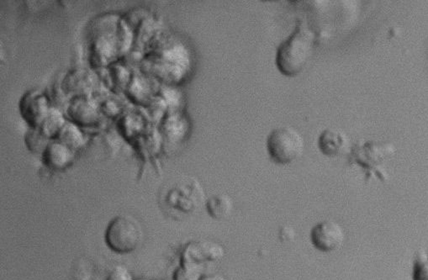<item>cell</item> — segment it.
<instances>
[{
    "instance_id": "6da1fadb",
    "label": "cell",
    "mask_w": 428,
    "mask_h": 280,
    "mask_svg": "<svg viewBox=\"0 0 428 280\" xmlns=\"http://www.w3.org/2000/svg\"><path fill=\"white\" fill-rule=\"evenodd\" d=\"M316 33L299 24L288 39L282 42L276 54V66L286 77H294L305 69L313 53Z\"/></svg>"
},
{
    "instance_id": "7a4b0ae2",
    "label": "cell",
    "mask_w": 428,
    "mask_h": 280,
    "mask_svg": "<svg viewBox=\"0 0 428 280\" xmlns=\"http://www.w3.org/2000/svg\"><path fill=\"white\" fill-rule=\"evenodd\" d=\"M395 148L389 143L375 141L359 142L350 152L351 164L358 165L365 173L366 180L377 178L381 182L387 180L384 166V163L391 158Z\"/></svg>"
},
{
    "instance_id": "3957f363",
    "label": "cell",
    "mask_w": 428,
    "mask_h": 280,
    "mask_svg": "<svg viewBox=\"0 0 428 280\" xmlns=\"http://www.w3.org/2000/svg\"><path fill=\"white\" fill-rule=\"evenodd\" d=\"M305 142L301 135L289 126L273 129L267 138V151L273 163L288 165L303 154Z\"/></svg>"
},
{
    "instance_id": "277c9868",
    "label": "cell",
    "mask_w": 428,
    "mask_h": 280,
    "mask_svg": "<svg viewBox=\"0 0 428 280\" xmlns=\"http://www.w3.org/2000/svg\"><path fill=\"white\" fill-rule=\"evenodd\" d=\"M143 232L140 223L129 215H119L111 220L105 232V241L112 251L129 253L138 248Z\"/></svg>"
},
{
    "instance_id": "5b68a950",
    "label": "cell",
    "mask_w": 428,
    "mask_h": 280,
    "mask_svg": "<svg viewBox=\"0 0 428 280\" xmlns=\"http://www.w3.org/2000/svg\"><path fill=\"white\" fill-rule=\"evenodd\" d=\"M311 241L316 249L324 253L337 251L345 240L344 229L332 220H323L313 227L311 231Z\"/></svg>"
},
{
    "instance_id": "8992f818",
    "label": "cell",
    "mask_w": 428,
    "mask_h": 280,
    "mask_svg": "<svg viewBox=\"0 0 428 280\" xmlns=\"http://www.w3.org/2000/svg\"><path fill=\"white\" fill-rule=\"evenodd\" d=\"M348 140L339 131L327 129L320 133L318 138V147L323 154L328 156H339L346 149Z\"/></svg>"
},
{
    "instance_id": "52a82bcc",
    "label": "cell",
    "mask_w": 428,
    "mask_h": 280,
    "mask_svg": "<svg viewBox=\"0 0 428 280\" xmlns=\"http://www.w3.org/2000/svg\"><path fill=\"white\" fill-rule=\"evenodd\" d=\"M21 106L23 107L24 116L32 125L40 124L48 116V101L44 96L27 95Z\"/></svg>"
},
{
    "instance_id": "ba28073f",
    "label": "cell",
    "mask_w": 428,
    "mask_h": 280,
    "mask_svg": "<svg viewBox=\"0 0 428 280\" xmlns=\"http://www.w3.org/2000/svg\"><path fill=\"white\" fill-rule=\"evenodd\" d=\"M74 159L70 148L64 143L53 142L46 147L44 159L49 167L63 168L67 166Z\"/></svg>"
},
{
    "instance_id": "9c48e42d",
    "label": "cell",
    "mask_w": 428,
    "mask_h": 280,
    "mask_svg": "<svg viewBox=\"0 0 428 280\" xmlns=\"http://www.w3.org/2000/svg\"><path fill=\"white\" fill-rule=\"evenodd\" d=\"M207 210L212 218L217 220H224L232 214L233 202L228 195L216 194L208 199Z\"/></svg>"
},
{
    "instance_id": "30bf717a",
    "label": "cell",
    "mask_w": 428,
    "mask_h": 280,
    "mask_svg": "<svg viewBox=\"0 0 428 280\" xmlns=\"http://www.w3.org/2000/svg\"><path fill=\"white\" fill-rule=\"evenodd\" d=\"M72 112L71 116L82 125H91L96 121V113L95 109L91 104L85 101H79L78 103L72 105Z\"/></svg>"
},
{
    "instance_id": "8fae6325",
    "label": "cell",
    "mask_w": 428,
    "mask_h": 280,
    "mask_svg": "<svg viewBox=\"0 0 428 280\" xmlns=\"http://www.w3.org/2000/svg\"><path fill=\"white\" fill-rule=\"evenodd\" d=\"M63 122L61 114L58 113L57 110H51L44 121L42 130H44V134L51 137V135L58 133V131L62 128Z\"/></svg>"
},
{
    "instance_id": "7c38bea8",
    "label": "cell",
    "mask_w": 428,
    "mask_h": 280,
    "mask_svg": "<svg viewBox=\"0 0 428 280\" xmlns=\"http://www.w3.org/2000/svg\"><path fill=\"white\" fill-rule=\"evenodd\" d=\"M61 135L64 144L68 147H79L82 141L79 131L77 130L75 126H64Z\"/></svg>"
},
{
    "instance_id": "4fadbf2b",
    "label": "cell",
    "mask_w": 428,
    "mask_h": 280,
    "mask_svg": "<svg viewBox=\"0 0 428 280\" xmlns=\"http://www.w3.org/2000/svg\"><path fill=\"white\" fill-rule=\"evenodd\" d=\"M413 280H428V258L419 257L415 262Z\"/></svg>"
},
{
    "instance_id": "5bb4252c",
    "label": "cell",
    "mask_w": 428,
    "mask_h": 280,
    "mask_svg": "<svg viewBox=\"0 0 428 280\" xmlns=\"http://www.w3.org/2000/svg\"><path fill=\"white\" fill-rule=\"evenodd\" d=\"M107 280H134L131 275L123 266H117L109 274Z\"/></svg>"
},
{
    "instance_id": "9a60e30c",
    "label": "cell",
    "mask_w": 428,
    "mask_h": 280,
    "mask_svg": "<svg viewBox=\"0 0 428 280\" xmlns=\"http://www.w3.org/2000/svg\"><path fill=\"white\" fill-rule=\"evenodd\" d=\"M280 239L285 243H289V241H294L295 239V231L294 229L291 226L281 227L279 232Z\"/></svg>"
},
{
    "instance_id": "2e32d148",
    "label": "cell",
    "mask_w": 428,
    "mask_h": 280,
    "mask_svg": "<svg viewBox=\"0 0 428 280\" xmlns=\"http://www.w3.org/2000/svg\"><path fill=\"white\" fill-rule=\"evenodd\" d=\"M199 280H226L225 278L221 276V275L214 274V275H207V276H204Z\"/></svg>"
},
{
    "instance_id": "e0dca14e",
    "label": "cell",
    "mask_w": 428,
    "mask_h": 280,
    "mask_svg": "<svg viewBox=\"0 0 428 280\" xmlns=\"http://www.w3.org/2000/svg\"><path fill=\"white\" fill-rule=\"evenodd\" d=\"M427 258H428V255H427Z\"/></svg>"
}]
</instances>
